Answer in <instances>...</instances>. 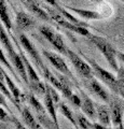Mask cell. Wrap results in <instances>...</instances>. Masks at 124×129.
<instances>
[{"mask_svg":"<svg viewBox=\"0 0 124 129\" xmlns=\"http://www.w3.org/2000/svg\"><path fill=\"white\" fill-rule=\"evenodd\" d=\"M0 43L5 47L7 54L9 56L10 61L14 66L15 69H16V72L21 75L24 83H25L26 85H28V75H27L26 66L23 61L21 54L18 55L16 52H15V48L13 47V44H12L9 36H8V32L6 31V27L3 26L1 23H0Z\"/></svg>","mask_w":124,"mask_h":129,"instance_id":"6da1fadb","label":"cell"},{"mask_svg":"<svg viewBox=\"0 0 124 129\" xmlns=\"http://www.w3.org/2000/svg\"><path fill=\"white\" fill-rule=\"evenodd\" d=\"M90 42H92L96 46V48L101 52L104 55V57L107 60L108 64L110 66V68L112 69L115 73L119 70V64H118V57H117V50H114V47L107 41L105 38L99 37L91 34L89 37Z\"/></svg>","mask_w":124,"mask_h":129,"instance_id":"7a4b0ae2","label":"cell"},{"mask_svg":"<svg viewBox=\"0 0 124 129\" xmlns=\"http://www.w3.org/2000/svg\"><path fill=\"white\" fill-rule=\"evenodd\" d=\"M80 55L91 64L92 69L94 71V75H96L102 82H104V84H106L108 88H109L114 95H118L119 94V80L117 76H114L111 72L104 69L102 66H99L93 58H90L89 56H86L83 53H80Z\"/></svg>","mask_w":124,"mask_h":129,"instance_id":"3957f363","label":"cell"},{"mask_svg":"<svg viewBox=\"0 0 124 129\" xmlns=\"http://www.w3.org/2000/svg\"><path fill=\"white\" fill-rule=\"evenodd\" d=\"M43 8H44V10L47 12V14L50 15L51 17V21L54 22L56 25L61 26L63 28H65V29L69 30V31H72V32H76V34H78L80 36H83V37H86L89 38L91 32L87 30L86 27H82V26H78V25H75L71 22H69L66 17H64V16L59 13V12L53 8L52 6H46V5H41Z\"/></svg>","mask_w":124,"mask_h":129,"instance_id":"277c9868","label":"cell"},{"mask_svg":"<svg viewBox=\"0 0 124 129\" xmlns=\"http://www.w3.org/2000/svg\"><path fill=\"white\" fill-rule=\"evenodd\" d=\"M42 73L44 75L45 80L52 86H54L57 90L62 91V94L65 96L67 99L70 98V96L72 95V90H71V88H70L69 78H68V76H66L65 74L62 75V74L53 73L47 67L44 68Z\"/></svg>","mask_w":124,"mask_h":129,"instance_id":"5b68a950","label":"cell"},{"mask_svg":"<svg viewBox=\"0 0 124 129\" xmlns=\"http://www.w3.org/2000/svg\"><path fill=\"white\" fill-rule=\"evenodd\" d=\"M19 50V54L22 56V59L24 63L26 66V70H27V75H28V87L31 90V92H34L35 95L37 96H44L45 91H46V87L45 84H43L41 81H40L38 74L36 73L35 69L31 66L30 61L27 58V56L23 53V51L21 50V47H18Z\"/></svg>","mask_w":124,"mask_h":129,"instance_id":"8992f818","label":"cell"},{"mask_svg":"<svg viewBox=\"0 0 124 129\" xmlns=\"http://www.w3.org/2000/svg\"><path fill=\"white\" fill-rule=\"evenodd\" d=\"M27 101L29 102V104L33 107L34 111L37 114V118L39 119V123L41 124L42 127H46V128H59L58 124L55 123L53 118L49 116L50 114L47 113L45 107H43L41 103H40L39 100L35 97V94H28L26 96Z\"/></svg>","mask_w":124,"mask_h":129,"instance_id":"52a82bcc","label":"cell"},{"mask_svg":"<svg viewBox=\"0 0 124 129\" xmlns=\"http://www.w3.org/2000/svg\"><path fill=\"white\" fill-rule=\"evenodd\" d=\"M69 60L71 61V63L73 64L76 71L79 73V75H81L83 79H91L94 76V71L92 69L91 64L86 61V60L81 57V56H79L76 52L69 50V48H67L66 50V54H65Z\"/></svg>","mask_w":124,"mask_h":129,"instance_id":"ba28073f","label":"cell"},{"mask_svg":"<svg viewBox=\"0 0 124 129\" xmlns=\"http://www.w3.org/2000/svg\"><path fill=\"white\" fill-rule=\"evenodd\" d=\"M120 96H113L110 98L109 108L111 114V123L112 127L118 129H123V115H124V102Z\"/></svg>","mask_w":124,"mask_h":129,"instance_id":"9c48e42d","label":"cell"},{"mask_svg":"<svg viewBox=\"0 0 124 129\" xmlns=\"http://www.w3.org/2000/svg\"><path fill=\"white\" fill-rule=\"evenodd\" d=\"M42 54L43 56L49 60V61L51 62V64L53 66L55 69H56L57 71H59L62 74H65L66 76H68L72 82L76 84V85L78 86L77 84V80H76V78L73 76V74L71 73V71L69 70V68H68L67 63L65 62V60H64L61 56L53 53V52H50V51H46V50H43L42 51Z\"/></svg>","mask_w":124,"mask_h":129,"instance_id":"30bf717a","label":"cell"},{"mask_svg":"<svg viewBox=\"0 0 124 129\" xmlns=\"http://www.w3.org/2000/svg\"><path fill=\"white\" fill-rule=\"evenodd\" d=\"M18 41H19V43H21V45L24 47V50H25L27 53L29 54V56L31 57V59H33L34 61H35L36 66L38 67L39 71H40V72H43V70H44V68H45L46 66L44 64V62L42 61L41 56H40L39 52L37 51V48L35 47V45L29 41V39L27 38L24 34L19 35Z\"/></svg>","mask_w":124,"mask_h":129,"instance_id":"8fae6325","label":"cell"},{"mask_svg":"<svg viewBox=\"0 0 124 129\" xmlns=\"http://www.w3.org/2000/svg\"><path fill=\"white\" fill-rule=\"evenodd\" d=\"M39 30L43 37L55 47V50H57L59 53H62V54H66L67 47L65 45V42H64L63 38L61 37V35H58L57 32L52 30L51 28L47 26H40Z\"/></svg>","mask_w":124,"mask_h":129,"instance_id":"7c38bea8","label":"cell"},{"mask_svg":"<svg viewBox=\"0 0 124 129\" xmlns=\"http://www.w3.org/2000/svg\"><path fill=\"white\" fill-rule=\"evenodd\" d=\"M86 87L89 88L96 97H98L102 101L106 102V103H109V101H110L109 94H108L107 90L102 86V84L99 83L94 76L86 80Z\"/></svg>","mask_w":124,"mask_h":129,"instance_id":"4fadbf2b","label":"cell"},{"mask_svg":"<svg viewBox=\"0 0 124 129\" xmlns=\"http://www.w3.org/2000/svg\"><path fill=\"white\" fill-rule=\"evenodd\" d=\"M80 90V97H81V110L83 112V114L86 115L90 119H96V107L95 103L92 101V99L87 96L82 89Z\"/></svg>","mask_w":124,"mask_h":129,"instance_id":"5bb4252c","label":"cell"},{"mask_svg":"<svg viewBox=\"0 0 124 129\" xmlns=\"http://www.w3.org/2000/svg\"><path fill=\"white\" fill-rule=\"evenodd\" d=\"M96 107V116H97L98 122L103 124L107 128L111 127V114H110V108L105 104H98L95 103Z\"/></svg>","mask_w":124,"mask_h":129,"instance_id":"9a60e30c","label":"cell"},{"mask_svg":"<svg viewBox=\"0 0 124 129\" xmlns=\"http://www.w3.org/2000/svg\"><path fill=\"white\" fill-rule=\"evenodd\" d=\"M15 24L19 30H29L30 28L35 27V21L30 15L25 12H17L15 17Z\"/></svg>","mask_w":124,"mask_h":129,"instance_id":"2e32d148","label":"cell"},{"mask_svg":"<svg viewBox=\"0 0 124 129\" xmlns=\"http://www.w3.org/2000/svg\"><path fill=\"white\" fill-rule=\"evenodd\" d=\"M68 11L75 12L76 14L81 16L82 18L87 19V21H99L104 18V15H102L97 11H92V10H84V9H78V8H71V7H65Z\"/></svg>","mask_w":124,"mask_h":129,"instance_id":"e0dca14e","label":"cell"},{"mask_svg":"<svg viewBox=\"0 0 124 129\" xmlns=\"http://www.w3.org/2000/svg\"><path fill=\"white\" fill-rule=\"evenodd\" d=\"M22 117L24 120V124L26 125V127L28 128H35V129H39L42 128L41 124L37 122V119L35 118V116L33 115V113L29 111L28 108H24V110L22 111Z\"/></svg>","mask_w":124,"mask_h":129,"instance_id":"ac0fdd59","label":"cell"},{"mask_svg":"<svg viewBox=\"0 0 124 129\" xmlns=\"http://www.w3.org/2000/svg\"><path fill=\"white\" fill-rule=\"evenodd\" d=\"M55 106H56V103L54 102L53 98H52V96L50 95L49 91H45L44 94V107L46 109L47 113L50 114V116L52 118H53V120L55 123H57V116H56V108H55Z\"/></svg>","mask_w":124,"mask_h":129,"instance_id":"d6986e66","label":"cell"},{"mask_svg":"<svg viewBox=\"0 0 124 129\" xmlns=\"http://www.w3.org/2000/svg\"><path fill=\"white\" fill-rule=\"evenodd\" d=\"M0 22L7 28V30L11 32L12 30V23L11 19L8 14V9H7V2L6 0H0Z\"/></svg>","mask_w":124,"mask_h":129,"instance_id":"ffe728a7","label":"cell"},{"mask_svg":"<svg viewBox=\"0 0 124 129\" xmlns=\"http://www.w3.org/2000/svg\"><path fill=\"white\" fill-rule=\"evenodd\" d=\"M5 79H6V83H7L8 87H9L11 94L13 95V97L15 98V100H16L17 103L19 104V103H21L23 100H24V95H22L21 90H19L18 88L16 87V85H15V84L13 83V81L11 80V78L6 73V72H5Z\"/></svg>","mask_w":124,"mask_h":129,"instance_id":"44dd1931","label":"cell"},{"mask_svg":"<svg viewBox=\"0 0 124 129\" xmlns=\"http://www.w3.org/2000/svg\"><path fill=\"white\" fill-rule=\"evenodd\" d=\"M58 107H59V111H61V113L62 114L65 116V117L69 120V122L73 125V126L76 127V128H79L78 127V123H77V117L73 115V113H72V111L69 109V107L67 106L66 103H64V102H59L58 103Z\"/></svg>","mask_w":124,"mask_h":129,"instance_id":"7402d4cb","label":"cell"},{"mask_svg":"<svg viewBox=\"0 0 124 129\" xmlns=\"http://www.w3.org/2000/svg\"><path fill=\"white\" fill-rule=\"evenodd\" d=\"M77 123H78V127L82 128V129H93V123L90 120V118L87 116L83 115V114H77Z\"/></svg>","mask_w":124,"mask_h":129,"instance_id":"603a6c76","label":"cell"},{"mask_svg":"<svg viewBox=\"0 0 124 129\" xmlns=\"http://www.w3.org/2000/svg\"><path fill=\"white\" fill-rule=\"evenodd\" d=\"M117 78L119 80V94L118 96L124 98V64H121L119 67L117 72Z\"/></svg>","mask_w":124,"mask_h":129,"instance_id":"cb8c5ba5","label":"cell"},{"mask_svg":"<svg viewBox=\"0 0 124 129\" xmlns=\"http://www.w3.org/2000/svg\"><path fill=\"white\" fill-rule=\"evenodd\" d=\"M0 63L1 64H3L8 70H9L11 73H12V75L13 76H15V79L17 80V82H19V79L17 78V75H16V73H15V70L13 69V64H11L10 63V61L7 59V57H6V55H5V53L2 52V50H1V47H0Z\"/></svg>","mask_w":124,"mask_h":129,"instance_id":"d4e9b609","label":"cell"},{"mask_svg":"<svg viewBox=\"0 0 124 129\" xmlns=\"http://www.w3.org/2000/svg\"><path fill=\"white\" fill-rule=\"evenodd\" d=\"M11 119H12V115H10L9 113H7L5 109L0 107V122L11 123Z\"/></svg>","mask_w":124,"mask_h":129,"instance_id":"484cf974","label":"cell"},{"mask_svg":"<svg viewBox=\"0 0 124 129\" xmlns=\"http://www.w3.org/2000/svg\"><path fill=\"white\" fill-rule=\"evenodd\" d=\"M69 101L77 108H81V97H79L78 95L72 94L70 96V98H69Z\"/></svg>","mask_w":124,"mask_h":129,"instance_id":"4316f807","label":"cell"},{"mask_svg":"<svg viewBox=\"0 0 124 129\" xmlns=\"http://www.w3.org/2000/svg\"><path fill=\"white\" fill-rule=\"evenodd\" d=\"M5 95H3L2 94V92L1 91H0V106H3V107H5V108H9V107H8V104H7V102H6V99H5Z\"/></svg>","mask_w":124,"mask_h":129,"instance_id":"83f0119b","label":"cell"},{"mask_svg":"<svg viewBox=\"0 0 124 129\" xmlns=\"http://www.w3.org/2000/svg\"><path fill=\"white\" fill-rule=\"evenodd\" d=\"M45 1H46L47 3H49L50 6H52L53 8H55V9H57V8H58L59 6H61V5H58V3H57L56 0H45Z\"/></svg>","mask_w":124,"mask_h":129,"instance_id":"f1b7e54d","label":"cell"},{"mask_svg":"<svg viewBox=\"0 0 124 129\" xmlns=\"http://www.w3.org/2000/svg\"><path fill=\"white\" fill-rule=\"evenodd\" d=\"M117 57H118V59L120 60V61H121V62L124 64V53L117 51Z\"/></svg>","mask_w":124,"mask_h":129,"instance_id":"f546056e","label":"cell"},{"mask_svg":"<svg viewBox=\"0 0 124 129\" xmlns=\"http://www.w3.org/2000/svg\"><path fill=\"white\" fill-rule=\"evenodd\" d=\"M27 1H29V2H34V3H37V5H40L38 0H27Z\"/></svg>","mask_w":124,"mask_h":129,"instance_id":"4dcf8cb0","label":"cell"},{"mask_svg":"<svg viewBox=\"0 0 124 129\" xmlns=\"http://www.w3.org/2000/svg\"><path fill=\"white\" fill-rule=\"evenodd\" d=\"M93 1H95V2H102L103 0H93Z\"/></svg>","mask_w":124,"mask_h":129,"instance_id":"1f68e13d","label":"cell"},{"mask_svg":"<svg viewBox=\"0 0 124 129\" xmlns=\"http://www.w3.org/2000/svg\"><path fill=\"white\" fill-rule=\"evenodd\" d=\"M19 1H21L22 3H24V1H25V0H19Z\"/></svg>","mask_w":124,"mask_h":129,"instance_id":"d6a6232c","label":"cell"},{"mask_svg":"<svg viewBox=\"0 0 124 129\" xmlns=\"http://www.w3.org/2000/svg\"><path fill=\"white\" fill-rule=\"evenodd\" d=\"M7 1H8V2H9V3H10V5H11V0H7Z\"/></svg>","mask_w":124,"mask_h":129,"instance_id":"836d02e7","label":"cell"},{"mask_svg":"<svg viewBox=\"0 0 124 129\" xmlns=\"http://www.w3.org/2000/svg\"><path fill=\"white\" fill-rule=\"evenodd\" d=\"M120 1H122V2H123V3H124V0H120Z\"/></svg>","mask_w":124,"mask_h":129,"instance_id":"e575fe53","label":"cell"}]
</instances>
